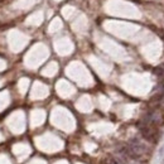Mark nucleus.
Instances as JSON below:
<instances>
[{"instance_id": "7ed1b4c3", "label": "nucleus", "mask_w": 164, "mask_h": 164, "mask_svg": "<svg viewBox=\"0 0 164 164\" xmlns=\"http://www.w3.org/2000/svg\"><path fill=\"white\" fill-rule=\"evenodd\" d=\"M162 66H163V68H164V63H163V65H162Z\"/></svg>"}, {"instance_id": "f257e3e1", "label": "nucleus", "mask_w": 164, "mask_h": 164, "mask_svg": "<svg viewBox=\"0 0 164 164\" xmlns=\"http://www.w3.org/2000/svg\"><path fill=\"white\" fill-rule=\"evenodd\" d=\"M139 130L141 133V137L144 138L146 141L152 143V144H156V143H158V140H159L158 133H156V130L153 126H149V125H146L144 123H141L139 125Z\"/></svg>"}, {"instance_id": "f03ea898", "label": "nucleus", "mask_w": 164, "mask_h": 164, "mask_svg": "<svg viewBox=\"0 0 164 164\" xmlns=\"http://www.w3.org/2000/svg\"><path fill=\"white\" fill-rule=\"evenodd\" d=\"M153 73H154L155 76H158V77H163V76H164V68H163V66L160 65V66H158V67H155V68L153 69Z\"/></svg>"}]
</instances>
